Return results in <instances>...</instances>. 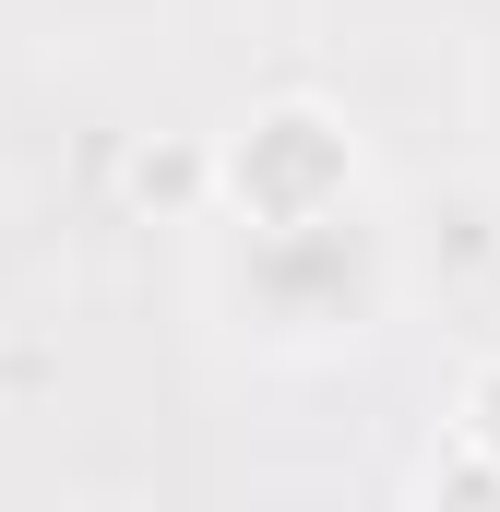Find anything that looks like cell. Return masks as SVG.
<instances>
[{"instance_id": "cell-1", "label": "cell", "mask_w": 500, "mask_h": 512, "mask_svg": "<svg viewBox=\"0 0 500 512\" xmlns=\"http://www.w3.org/2000/svg\"><path fill=\"white\" fill-rule=\"evenodd\" d=\"M358 203V131L322 96H274L239 131H215V215H239L250 239L274 227H334Z\"/></svg>"}, {"instance_id": "cell-2", "label": "cell", "mask_w": 500, "mask_h": 512, "mask_svg": "<svg viewBox=\"0 0 500 512\" xmlns=\"http://www.w3.org/2000/svg\"><path fill=\"white\" fill-rule=\"evenodd\" d=\"M453 441H465L477 465H500V358H477V370L453 382Z\"/></svg>"}]
</instances>
